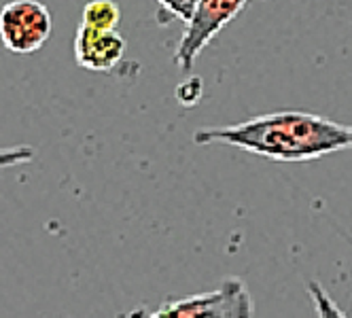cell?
<instances>
[{
	"instance_id": "obj_1",
	"label": "cell",
	"mask_w": 352,
	"mask_h": 318,
	"mask_svg": "<svg viewBox=\"0 0 352 318\" xmlns=\"http://www.w3.org/2000/svg\"><path fill=\"white\" fill-rule=\"evenodd\" d=\"M195 144H228L272 161H312L352 149V126L301 111L259 115L236 126L206 128Z\"/></svg>"
},
{
	"instance_id": "obj_2",
	"label": "cell",
	"mask_w": 352,
	"mask_h": 318,
	"mask_svg": "<svg viewBox=\"0 0 352 318\" xmlns=\"http://www.w3.org/2000/svg\"><path fill=\"white\" fill-rule=\"evenodd\" d=\"M253 314L255 304L246 284L232 276L212 291L166 302L155 312L132 314L128 318H253Z\"/></svg>"
},
{
	"instance_id": "obj_3",
	"label": "cell",
	"mask_w": 352,
	"mask_h": 318,
	"mask_svg": "<svg viewBox=\"0 0 352 318\" xmlns=\"http://www.w3.org/2000/svg\"><path fill=\"white\" fill-rule=\"evenodd\" d=\"M52 13L38 0H11L0 11V38L7 52L30 56L52 36Z\"/></svg>"
},
{
	"instance_id": "obj_4",
	"label": "cell",
	"mask_w": 352,
	"mask_h": 318,
	"mask_svg": "<svg viewBox=\"0 0 352 318\" xmlns=\"http://www.w3.org/2000/svg\"><path fill=\"white\" fill-rule=\"evenodd\" d=\"M246 3L248 0H199L197 11L185 26L174 52V64L181 70H191L199 54L246 7Z\"/></svg>"
},
{
	"instance_id": "obj_5",
	"label": "cell",
	"mask_w": 352,
	"mask_h": 318,
	"mask_svg": "<svg viewBox=\"0 0 352 318\" xmlns=\"http://www.w3.org/2000/svg\"><path fill=\"white\" fill-rule=\"evenodd\" d=\"M125 54V41L117 30H100L79 26L74 36V58L77 64L91 72H111Z\"/></svg>"
},
{
	"instance_id": "obj_6",
	"label": "cell",
	"mask_w": 352,
	"mask_h": 318,
	"mask_svg": "<svg viewBox=\"0 0 352 318\" xmlns=\"http://www.w3.org/2000/svg\"><path fill=\"white\" fill-rule=\"evenodd\" d=\"M121 21V11L115 0H89L83 7L81 23L100 30H117Z\"/></svg>"
},
{
	"instance_id": "obj_7",
	"label": "cell",
	"mask_w": 352,
	"mask_h": 318,
	"mask_svg": "<svg viewBox=\"0 0 352 318\" xmlns=\"http://www.w3.org/2000/svg\"><path fill=\"white\" fill-rule=\"evenodd\" d=\"M308 295L312 299L316 318H348L344 310L338 306V302L331 297V293L327 291L320 282L310 280L308 282Z\"/></svg>"
},
{
	"instance_id": "obj_8",
	"label": "cell",
	"mask_w": 352,
	"mask_h": 318,
	"mask_svg": "<svg viewBox=\"0 0 352 318\" xmlns=\"http://www.w3.org/2000/svg\"><path fill=\"white\" fill-rule=\"evenodd\" d=\"M160 9H164L166 13H170L172 17L181 19L185 26L193 19L199 0H157Z\"/></svg>"
}]
</instances>
